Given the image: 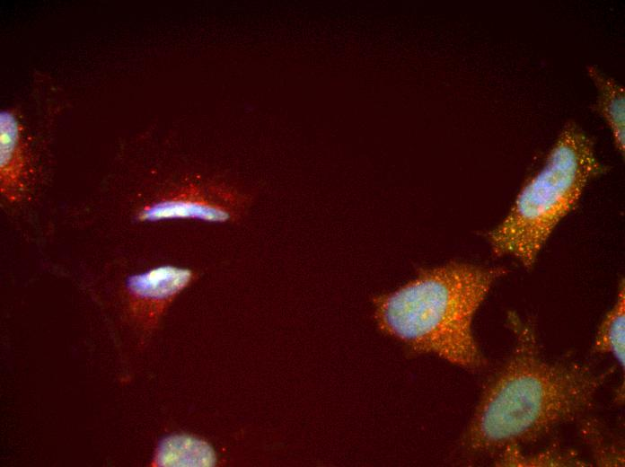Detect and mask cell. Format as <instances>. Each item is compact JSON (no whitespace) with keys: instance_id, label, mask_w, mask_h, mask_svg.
I'll list each match as a JSON object with an SVG mask.
<instances>
[{"instance_id":"obj_4","label":"cell","mask_w":625,"mask_h":467,"mask_svg":"<svg viewBox=\"0 0 625 467\" xmlns=\"http://www.w3.org/2000/svg\"><path fill=\"white\" fill-rule=\"evenodd\" d=\"M241 211L237 197L227 190L188 186L145 206L138 213V219L145 222L197 219L227 223L234 221Z\"/></svg>"},{"instance_id":"obj_5","label":"cell","mask_w":625,"mask_h":467,"mask_svg":"<svg viewBox=\"0 0 625 467\" xmlns=\"http://www.w3.org/2000/svg\"><path fill=\"white\" fill-rule=\"evenodd\" d=\"M1 191L11 201L22 199L27 190L28 158L19 124L13 114L1 113Z\"/></svg>"},{"instance_id":"obj_3","label":"cell","mask_w":625,"mask_h":467,"mask_svg":"<svg viewBox=\"0 0 625 467\" xmlns=\"http://www.w3.org/2000/svg\"><path fill=\"white\" fill-rule=\"evenodd\" d=\"M602 170L592 139L576 122L565 124L541 169L527 181L506 216L488 234L493 253L532 268L556 226Z\"/></svg>"},{"instance_id":"obj_6","label":"cell","mask_w":625,"mask_h":467,"mask_svg":"<svg viewBox=\"0 0 625 467\" xmlns=\"http://www.w3.org/2000/svg\"><path fill=\"white\" fill-rule=\"evenodd\" d=\"M192 278L190 269L171 265L160 266L130 276L127 279V288L137 299L163 304L186 287Z\"/></svg>"},{"instance_id":"obj_1","label":"cell","mask_w":625,"mask_h":467,"mask_svg":"<svg viewBox=\"0 0 625 467\" xmlns=\"http://www.w3.org/2000/svg\"><path fill=\"white\" fill-rule=\"evenodd\" d=\"M515 348L486 383L463 437L477 454L535 442L588 411L608 376L575 362L547 359L534 326L509 315Z\"/></svg>"},{"instance_id":"obj_8","label":"cell","mask_w":625,"mask_h":467,"mask_svg":"<svg viewBox=\"0 0 625 467\" xmlns=\"http://www.w3.org/2000/svg\"><path fill=\"white\" fill-rule=\"evenodd\" d=\"M216 454L205 441L187 435H174L159 445L154 463L157 466H212Z\"/></svg>"},{"instance_id":"obj_9","label":"cell","mask_w":625,"mask_h":467,"mask_svg":"<svg viewBox=\"0 0 625 467\" xmlns=\"http://www.w3.org/2000/svg\"><path fill=\"white\" fill-rule=\"evenodd\" d=\"M621 281L615 302L603 317L595 335L593 349L597 354L613 356L624 370L625 365V295Z\"/></svg>"},{"instance_id":"obj_2","label":"cell","mask_w":625,"mask_h":467,"mask_svg":"<svg viewBox=\"0 0 625 467\" xmlns=\"http://www.w3.org/2000/svg\"><path fill=\"white\" fill-rule=\"evenodd\" d=\"M502 267L450 262L421 270L393 292L374 300L379 328L418 353L467 370L486 363L472 331L474 315Z\"/></svg>"},{"instance_id":"obj_7","label":"cell","mask_w":625,"mask_h":467,"mask_svg":"<svg viewBox=\"0 0 625 467\" xmlns=\"http://www.w3.org/2000/svg\"><path fill=\"white\" fill-rule=\"evenodd\" d=\"M588 76L594 82L598 95L596 110L608 124L615 148L624 155L625 91L622 85L603 74L594 66L586 67Z\"/></svg>"},{"instance_id":"obj_10","label":"cell","mask_w":625,"mask_h":467,"mask_svg":"<svg viewBox=\"0 0 625 467\" xmlns=\"http://www.w3.org/2000/svg\"><path fill=\"white\" fill-rule=\"evenodd\" d=\"M518 446H511L500 452V459L497 462L500 466H535V465H580L572 454H562L559 450L550 449L540 454L524 455Z\"/></svg>"}]
</instances>
